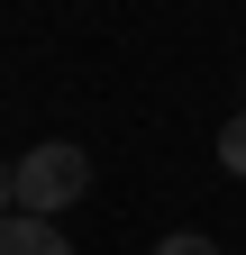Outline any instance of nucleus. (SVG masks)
<instances>
[{
  "label": "nucleus",
  "instance_id": "2",
  "mask_svg": "<svg viewBox=\"0 0 246 255\" xmlns=\"http://www.w3.org/2000/svg\"><path fill=\"white\" fill-rule=\"evenodd\" d=\"M0 255H73V246H64V228H55V219L9 210V219H0Z\"/></svg>",
  "mask_w": 246,
  "mask_h": 255
},
{
  "label": "nucleus",
  "instance_id": "4",
  "mask_svg": "<svg viewBox=\"0 0 246 255\" xmlns=\"http://www.w3.org/2000/svg\"><path fill=\"white\" fill-rule=\"evenodd\" d=\"M155 255H219V246H210V237H192V228H173V237H164Z\"/></svg>",
  "mask_w": 246,
  "mask_h": 255
},
{
  "label": "nucleus",
  "instance_id": "3",
  "mask_svg": "<svg viewBox=\"0 0 246 255\" xmlns=\"http://www.w3.org/2000/svg\"><path fill=\"white\" fill-rule=\"evenodd\" d=\"M219 164H228V173H246V110L219 128Z\"/></svg>",
  "mask_w": 246,
  "mask_h": 255
},
{
  "label": "nucleus",
  "instance_id": "1",
  "mask_svg": "<svg viewBox=\"0 0 246 255\" xmlns=\"http://www.w3.org/2000/svg\"><path fill=\"white\" fill-rule=\"evenodd\" d=\"M82 191H91V155H82V146L46 137L37 155H18V210H37V219H64Z\"/></svg>",
  "mask_w": 246,
  "mask_h": 255
},
{
  "label": "nucleus",
  "instance_id": "5",
  "mask_svg": "<svg viewBox=\"0 0 246 255\" xmlns=\"http://www.w3.org/2000/svg\"><path fill=\"white\" fill-rule=\"evenodd\" d=\"M18 210V164H0V219Z\"/></svg>",
  "mask_w": 246,
  "mask_h": 255
}]
</instances>
